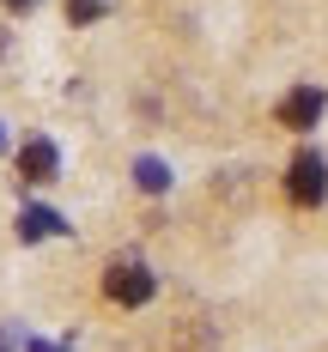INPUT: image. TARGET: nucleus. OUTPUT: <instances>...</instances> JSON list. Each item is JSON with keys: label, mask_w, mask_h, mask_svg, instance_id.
<instances>
[{"label": "nucleus", "mask_w": 328, "mask_h": 352, "mask_svg": "<svg viewBox=\"0 0 328 352\" xmlns=\"http://www.w3.org/2000/svg\"><path fill=\"white\" fill-rule=\"evenodd\" d=\"M104 12H109V0H67L73 25H91V19H104Z\"/></svg>", "instance_id": "0eeeda50"}, {"label": "nucleus", "mask_w": 328, "mask_h": 352, "mask_svg": "<svg viewBox=\"0 0 328 352\" xmlns=\"http://www.w3.org/2000/svg\"><path fill=\"white\" fill-rule=\"evenodd\" d=\"M6 6H12V12H31V6H36V0H6Z\"/></svg>", "instance_id": "6e6552de"}, {"label": "nucleus", "mask_w": 328, "mask_h": 352, "mask_svg": "<svg viewBox=\"0 0 328 352\" xmlns=\"http://www.w3.org/2000/svg\"><path fill=\"white\" fill-rule=\"evenodd\" d=\"M152 292H158V280H152L146 261H109V267H104V298H109V304L140 310V304H152Z\"/></svg>", "instance_id": "f03ea898"}, {"label": "nucleus", "mask_w": 328, "mask_h": 352, "mask_svg": "<svg viewBox=\"0 0 328 352\" xmlns=\"http://www.w3.org/2000/svg\"><path fill=\"white\" fill-rule=\"evenodd\" d=\"M55 170H61L55 140H25L19 146V176H25V182H55Z\"/></svg>", "instance_id": "20e7f679"}, {"label": "nucleus", "mask_w": 328, "mask_h": 352, "mask_svg": "<svg viewBox=\"0 0 328 352\" xmlns=\"http://www.w3.org/2000/svg\"><path fill=\"white\" fill-rule=\"evenodd\" d=\"M134 182H140L146 195H164V188H171V170H164V158H134Z\"/></svg>", "instance_id": "423d86ee"}, {"label": "nucleus", "mask_w": 328, "mask_h": 352, "mask_svg": "<svg viewBox=\"0 0 328 352\" xmlns=\"http://www.w3.org/2000/svg\"><path fill=\"white\" fill-rule=\"evenodd\" d=\"M322 109H328V91H322V85H298V91H286V104H280V128L310 134V128L322 122Z\"/></svg>", "instance_id": "7ed1b4c3"}, {"label": "nucleus", "mask_w": 328, "mask_h": 352, "mask_svg": "<svg viewBox=\"0 0 328 352\" xmlns=\"http://www.w3.org/2000/svg\"><path fill=\"white\" fill-rule=\"evenodd\" d=\"M31 352H61V346H49V340H31Z\"/></svg>", "instance_id": "1a4fd4ad"}, {"label": "nucleus", "mask_w": 328, "mask_h": 352, "mask_svg": "<svg viewBox=\"0 0 328 352\" xmlns=\"http://www.w3.org/2000/svg\"><path fill=\"white\" fill-rule=\"evenodd\" d=\"M19 237L25 243H43V237H67V219L55 207H25L19 212Z\"/></svg>", "instance_id": "39448f33"}, {"label": "nucleus", "mask_w": 328, "mask_h": 352, "mask_svg": "<svg viewBox=\"0 0 328 352\" xmlns=\"http://www.w3.org/2000/svg\"><path fill=\"white\" fill-rule=\"evenodd\" d=\"M286 195L292 207H322L328 201V158L316 146H298V158L286 164Z\"/></svg>", "instance_id": "f257e3e1"}]
</instances>
